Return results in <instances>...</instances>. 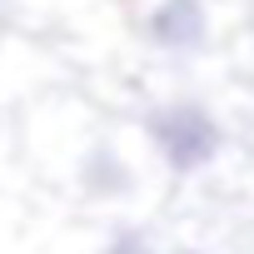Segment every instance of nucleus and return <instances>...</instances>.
I'll return each instance as SVG.
<instances>
[{
    "instance_id": "obj_1",
    "label": "nucleus",
    "mask_w": 254,
    "mask_h": 254,
    "mask_svg": "<svg viewBox=\"0 0 254 254\" xmlns=\"http://www.w3.org/2000/svg\"><path fill=\"white\" fill-rule=\"evenodd\" d=\"M150 135H155V145H160V155L175 165V170H199V165H209L214 155H219V125H214V115L209 110H199V105H170V110H160L155 120H150Z\"/></svg>"
},
{
    "instance_id": "obj_2",
    "label": "nucleus",
    "mask_w": 254,
    "mask_h": 254,
    "mask_svg": "<svg viewBox=\"0 0 254 254\" xmlns=\"http://www.w3.org/2000/svg\"><path fill=\"white\" fill-rule=\"evenodd\" d=\"M209 35L204 0H160L150 10V40L165 50H199Z\"/></svg>"
},
{
    "instance_id": "obj_3",
    "label": "nucleus",
    "mask_w": 254,
    "mask_h": 254,
    "mask_svg": "<svg viewBox=\"0 0 254 254\" xmlns=\"http://www.w3.org/2000/svg\"><path fill=\"white\" fill-rule=\"evenodd\" d=\"M85 185H90L95 194H125V190H130V170H125L110 150H100V155H90V165H85Z\"/></svg>"
},
{
    "instance_id": "obj_4",
    "label": "nucleus",
    "mask_w": 254,
    "mask_h": 254,
    "mask_svg": "<svg viewBox=\"0 0 254 254\" xmlns=\"http://www.w3.org/2000/svg\"><path fill=\"white\" fill-rule=\"evenodd\" d=\"M105 254H150V239L145 234H135V229H120L115 239H110V249Z\"/></svg>"
},
{
    "instance_id": "obj_5",
    "label": "nucleus",
    "mask_w": 254,
    "mask_h": 254,
    "mask_svg": "<svg viewBox=\"0 0 254 254\" xmlns=\"http://www.w3.org/2000/svg\"><path fill=\"white\" fill-rule=\"evenodd\" d=\"M180 254H199V249H180Z\"/></svg>"
}]
</instances>
